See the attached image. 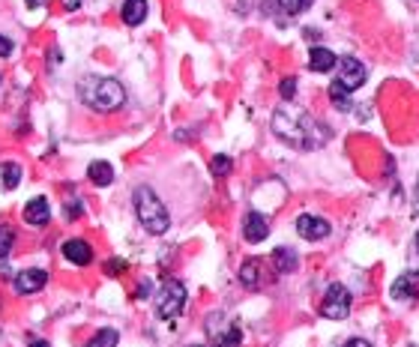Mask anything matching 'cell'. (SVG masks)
<instances>
[{
	"instance_id": "7c38bea8",
	"label": "cell",
	"mask_w": 419,
	"mask_h": 347,
	"mask_svg": "<svg viewBox=\"0 0 419 347\" xmlns=\"http://www.w3.org/2000/svg\"><path fill=\"white\" fill-rule=\"evenodd\" d=\"M264 264L258 257H252V260H245V264L240 267V282L249 287V291H258V287H264V269H261Z\"/></svg>"
},
{
	"instance_id": "e575fe53",
	"label": "cell",
	"mask_w": 419,
	"mask_h": 347,
	"mask_svg": "<svg viewBox=\"0 0 419 347\" xmlns=\"http://www.w3.org/2000/svg\"><path fill=\"white\" fill-rule=\"evenodd\" d=\"M189 347H204V344H189Z\"/></svg>"
},
{
	"instance_id": "5b68a950",
	"label": "cell",
	"mask_w": 419,
	"mask_h": 347,
	"mask_svg": "<svg viewBox=\"0 0 419 347\" xmlns=\"http://www.w3.org/2000/svg\"><path fill=\"white\" fill-rule=\"evenodd\" d=\"M348 311H351V294H348V287H344L341 282H332L327 297H324L321 314L329 317V321H344Z\"/></svg>"
},
{
	"instance_id": "8fae6325",
	"label": "cell",
	"mask_w": 419,
	"mask_h": 347,
	"mask_svg": "<svg viewBox=\"0 0 419 347\" xmlns=\"http://www.w3.org/2000/svg\"><path fill=\"white\" fill-rule=\"evenodd\" d=\"M24 222L31 228H46L51 222V207L46 198H31V204L24 207Z\"/></svg>"
},
{
	"instance_id": "2e32d148",
	"label": "cell",
	"mask_w": 419,
	"mask_h": 347,
	"mask_svg": "<svg viewBox=\"0 0 419 347\" xmlns=\"http://www.w3.org/2000/svg\"><path fill=\"white\" fill-rule=\"evenodd\" d=\"M336 63H339V57L332 54L329 48H321V46H317V48L309 51V69H312V72H329Z\"/></svg>"
},
{
	"instance_id": "cb8c5ba5",
	"label": "cell",
	"mask_w": 419,
	"mask_h": 347,
	"mask_svg": "<svg viewBox=\"0 0 419 347\" xmlns=\"http://www.w3.org/2000/svg\"><path fill=\"white\" fill-rule=\"evenodd\" d=\"M279 93H282L285 102H294V96H297V78H285L279 84Z\"/></svg>"
},
{
	"instance_id": "ba28073f",
	"label": "cell",
	"mask_w": 419,
	"mask_h": 347,
	"mask_svg": "<svg viewBox=\"0 0 419 347\" xmlns=\"http://www.w3.org/2000/svg\"><path fill=\"white\" fill-rule=\"evenodd\" d=\"M63 257L69 260V264H75V267H87L93 260V245L87 240H81V237H72V240L63 242Z\"/></svg>"
},
{
	"instance_id": "f546056e",
	"label": "cell",
	"mask_w": 419,
	"mask_h": 347,
	"mask_svg": "<svg viewBox=\"0 0 419 347\" xmlns=\"http://www.w3.org/2000/svg\"><path fill=\"white\" fill-rule=\"evenodd\" d=\"M27 347H51L46 338H31V341H27Z\"/></svg>"
},
{
	"instance_id": "9a60e30c",
	"label": "cell",
	"mask_w": 419,
	"mask_h": 347,
	"mask_svg": "<svg viewBox=\"0 0 419 347\" xmlns=\"http://www.w3.org/2000/svg\"><path fill=\"white\" fill-rule=\"evenodd\" d=\"M272 267L279 272H294L299 267V255L291 249V245H279L276 252H272Z\"/></svg>"
},
{
	"instance_id": "836d02e7",
	"label": "cell",
	"mask_w": 419,
	"mask_h": 347,
	"mask_svg": "<svg viewBox=\"0 0 419 347\" xmlns=\"http://www.w3.org/2000/svg\"><path fill=\"white\" fill-rule=\"evenodd\" d=\"M416 252H419V234H416Z\"/></svg>"
},
{
	"instance_id": "3957f363",
	"label": "cell",
	"mask_w": 419,
	"mask_h": 347,
	"mask_svg": "<svg viewBox=\"0 0 419 347\" xmlns=\"http://www.w3.org/2000/svg\"><path fill=\"white\" fill-rule=\"evenodd\" d=\"M132 204H135V215L141 228L147 230V234L159 237L165 234V230L171 228V215H168V207L162 204V198H159L150 186H138L135 195H132Z\"/></svg>"
},
{
	"instance_id": "4316f807",
	"label": "cell",
	"mask_w": 419,
	"mask_h": 347,
	"mask_svg": "<svg viewBox=\"0 0 419 347\" xmlns=\"http://www.w3.org/2000/svg\"><path fill=\"white\" fill-rule=\"evenodd\" d=\"M12 48H16V46H12V39L0 33V57H9V54H12Z\"/></svg>"
},
{
	"instance_id": "f1b7e54d",
	"label": "cell",
	"mask_w": 419,
	"mask_h": 347,
	"mask_svg": "<svg viewBox=\"0 0 419 347\" xmlns=\"http://www.w3.org/2000/svg\"><path fill=\"white\" fill-rule=\"evenodd\" d=\"M344 347H371V341H366V338H348V341H344Z\"/></svg>"
},
{
	"instance_id": "30bf717a",
	"label": "cell",
	"mask_w": 419,
	"mask_h": 347,
	"mask_svg": "<svg viewBox=\"0 0 419 347\" xmlns=\"http://www.w3.org/2000/svg\"><path fill=\"white\" fill-rule=\"evenodd\" d=\"M243 237L249 242H264L270 237V222L264 219L261 213H245L243 219Z\"/></svg>"
},
{
	"instance_id": "44dd1931",
	"label": "cell",
	"mask_w": 419,
	"mask_h": 347,
	"mask_svg": "<svg viewBox=\"0 0 419 347\" xmlns=\"http://www.w3.org/2000/svg\"><path fill=\"white\" fill-rule=\"evenodd\" d=\"M329 99H332V105L344 111V108L351 105V90H348V87H344V84H339V81H336V84L329 87Z\"/></svg>"
},
{
	"instance_id": "ac0fdd59",
	"label": "cell",
	"mask_w": 419,
	"mask_h": 347,
	"mask_svg": "<svg viewBox=\"0 0 419 347\" xmlns=\"http://www.w3.org/2000/svg\"><path fill=\"white\" fill-rule=\"evenodd\" d=\"M18 183H21V165L6 162L4 168H0V186H4L6 192H12V189H18Z\"/></svg>"
},
{
	"instance_id": "e0dca14e",
	"label": "cell",
	"mask_w": 419,
	"mask_h": 347,
	"mask_svg": "<svg viewBox=\"0 0 419 347\" xmlns=\"http://www.w3.org/2000/svg\"><path fill=\"white\" fill-rule=\"evenodd\" d=\"M87 177H90V183L93 186H111L114 183V168L108 165V162H90L87 165Z\"/></svg>"
},
{
	"instance_id": "1f68e13d",
	"label": "cell",
	"mask_w": 419,
	"mask_h": 347,
	"mask_svg": "<svg viewBox=\"0 0 419 347\" xmlns=\"http://www.w3.org/2000/svg\"><path fill=\"white\" fill-rule=\"evenodd\" d=\"M24 4L31 6V9H39V6H46V0H24Z\"/></svg>"
},
{
	"instance_id": "ffe728a7",
	"label": "cell",
	"mask_w": 419,
	"mask_h": 347,
	"mask_svg": "<svg viewBox=\"0 0 419 347\" xmlns=\"http://www.w3.org/2000/svg\"><path fill=\"white\" fill-rule=\"evenodd\" d=\"M117 341H120V332L117 329H99L84 347H117Z\"/></svg>"
},
{
	"instance_id": "9c48e42d",
	"label": "cell",
	"mask_w": 419,
	"mask_h": 347,
	"mask_svg": "<svg viewBox=\"0 0 419 347\" xmlns=\"http://www.w3.org/2000/svg\"><path fill=\"white\" fill-rule=\"evenodd\" d=\"M297 234L302 237V240H324V237H329V222L327 219H321V215H299L297 219Z\"/></svg>"
},
{
	"instance_id": "d6a6232c",
	"label": "cell",
	"mask_w": 419,
	"mask_h": 347,
	"mask_svg": "<svg viewBox=\"0 0 419 347\" xmlns=\"http://www.w3.org/2000/svg\"><path fill=\"white\" fill-rule=\"evenodd\" d=\"M63 6H66V9H78L81 0H63Z\"/></svg>"
},
{
	"instance_id": "83f0119b",
	"label": "cell",
	"mask_w": 419,
	"mask_h": 347,
	"mask_svg": "<svg viewBox=\"0 0 419 347\" xmlns=\"http://www.w3.org/2000/svg\"><path fill=\"white\" fill-rule=\"evenodd\" d=\"M150 291H153V282H141L135 297H138V299H147V297H150Z\"/></svg>"
},
{
	"instance_id": "d590c367",
	"label": "cell",
	"mask_w": 419,
	"mask_h": 347,
	"mask_svg": "<svg viewBox=\"0 0 419 347\" xmlns=\"http://www.w3.org/2000/svg\"><path fill=\"white\" fill-rule=\"evenodd\" d=\"M306 4H312V0H306Z\"/></svg>"
},
{
	"instance_id": "277c9868",
	"label": "cell",
	"mask_w": 419,
	"mask_h": 347,
	"mask_svg": "<svg viewBox=\"0 0 419 347\" xmlns=\"http://www.w3.org/2000/svg\"><path fill=\"white\" fill-rule=\"evenodd\" d=\"M183 306H186V287H183V282L168 279L162 284V291H159V297H156L159 317H162V321H174V317L183 311Z\"/></svg>"
},
{
	"instance_id": "7a4b0ae2",
	"label": "cell",
	"mask_w": 419,
	"mask_h": 347,
	"mask_svg": "<svg viewBox=\"0 0 419 347\" xmlns=\"http://www.w3.org/2000/svg\"><path fill=\"white\" fill-rule=\"evenodd\" d=\"M78 99L96 114H114L126 105V90L117 78L87 75L78 84Z\"/></svg>"
},
{
	"instance_id": "d4e9b609",
	"label": "cell",
	"mask_w": 419,
	"mask_h": 347,
	"mask_svg": "<svg viewBox=\"0 0 419 347\" xmlns=\"http://www.w3.org/2000/svg\"><path fill=\"white\" fill-rule=\"evenodd\" d=\"M279 4L287 9V12H291V16H297V12H302V9H306L309 4H306V0H279Z\"/></svg>"
},
{
	"instance_id": "52a82bcc",
	"label": "cell",
	"mask_w": 419,
	"mask_h": 347,
	"mask_svg": "<svg viewBox=\"0 0 419 347\" xmlns=\"http://www.w3.org/2000/svg\"><path fill=\"white\" fill-rule=\"evenodd\" d=\"M366 78H368L366 66L359 63L356 57H344V60H341V78H339V84H344L354 93V90H359V87L366 84Z\"/></svg>"
},
{
	"instance_id": "484cf974",
	"label": "cell",
	"mask_w": 419,
	"mask_h": 347,
	"mask_svg": "<svg viewBox=\"0 0 419 347\" xmlns=\"http://www.w3.org/2000/svg\"><path fill=\"white\" fill-rule=\"evenodd\" d=\"M123 269H126V260H120V257H114V260H108V264H105V272H108V276H120Z\"/></svg>"
},
{
	"instance_id": "5bb4252c",
	"label": "cell",
	"mask_w": 419,
	"mask_h": 347,
	"mask_svg": "<svg viewBox=\"0 0 419 347\" xmlns=\"http://www.w3.org/2000/svg\"><path fill=\"white\" fill-rule=\"evenodd\" d=\"M419 287V272H401L393 282V299H410Z\"/></svg>"
},
{
	"instance_id": "8992f818",
	"label": "cell",
	"mask_w": 419,
	"mask_h": 347,
	"mask_svg": "<svg viewBox=\"0 0 419 347\" xmlns=\"http://www.w3.org/2000/svg\"><path fill=\"white\" fill-rule=\"evenodd\" d=\"M48 284V272L39 269V267H31V269H21L16 276V294H39L42 287Z\"/></svg>"
},
{
	"instance_id": "4dcf8cb0",
	"label": "cell",
	"mask_w": 419,
	"mask_h": 347,
	"mask_svg": "<svg viewBox=\"0 0 419 347\" xmlns=\"http://www.w3.org/2000/svg\"><path fill=\"white\" fill-rule=\"evenodd\" d=\"M413 215H419V180H416V195H413Z\"/></svg>"
},
{
	"instance_id": "4fadbf2b",
	"label": "cell",
	"mask_w": 419,
	"mask_h": 347,
	"mask_svg": "<svg viewBox=\"0 0 419 347\" xmlns=\"http://www.w3.org/2000/svg\"><path fill=\"white\" fill-rule=\"evenodd\" d=\"M147 12H150L147 0H123L120 16H123V21L129 27H138V24H144V18H147Z\"/></svg>"
},
{
	"instance_id": "d6986e66",
	"label": "cell",
	"mask_w": 419,
	"mask_h": 347,
	"mask_svg": "<svg viewBox=\"0 0 419 347\" xmlns=\"http://www.w3.org/2000/svg\"><path fill=\"white\" fill-rule=\"evenodd\" d=\"M210 338H213V347H240V326H228L225 332H210Z\"/></svg>"
},
{
	"instance_id": "6da1fadb",
	"label": "cell",
	"mask_w": 419,
	"mask_h": 347,
	"mask_svg": "<svg viewBox=\"0 0 419 347\" xmlns=\"http://www.w3.org/2000/svg\"><path fill=\"white\" fill-rule=\"evenodd\" d=\"M272 132L297 150H317L324 141H329L327 129L317 123L309 111H302L291 102H285L272 114Z\"/></svg>"
},
{
	"instance_id": "603a6c76",
	"label": "cell",
	"mask_w": 419,
	"mask_h": 347,
	"mask_svg": "<svg viewBox=\"0 0 419 347\" xmlns=\"http://www.w3.org/2000/svg\"><path fill=\"white\" fill-rule=\"evenodd\" d=\"M12 245H16V230L9 225H0V257H6L12 252Z\"/></svg>"
},
{
	"instance_id": "7402d4cb",
	"label": "cell",
	"mask_w": 419,
	"mask_h": 347,
	"mask_svg": "<svg viewBox=\"0 0 419 347\" xmlns=\"http://www.w3.org/2000/svg\"><path fill=\"white\" fill-rule=\"evenodd\" d=\"M230 168H234V162H230V156H213L210 159V171H213V177H228Z\"/></svg>"
}]
</instances>
